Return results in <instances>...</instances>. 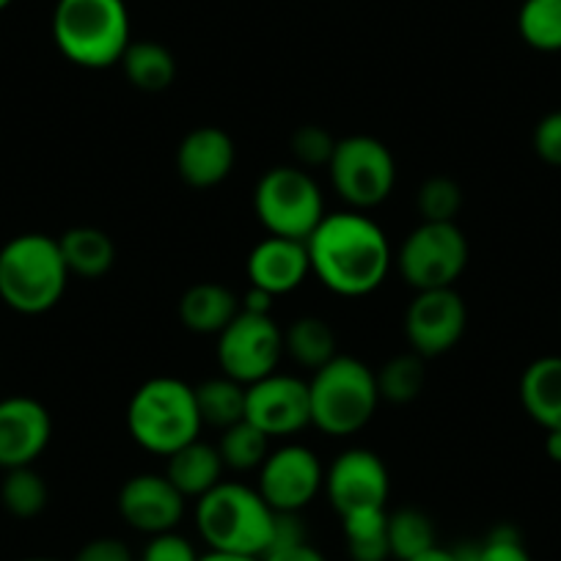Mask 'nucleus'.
Masks as SVG:
<instances>
[{
	"label": "nucleus",
	"instance_id": "cd10ccee",
	"mask_svg": "<svg viewBox=\"0 0 561 561\" xmlns=\"http://www.w3.org/2000/svg\"><path fill=\"white\" fill-rule=\"evenodd\" d=\"M424 360L427 358L415 355L413 350L402 355H393L391 360H386V364L380 366V371H375L380 402L410 404L413 399H419L421 391H424V386H427V369H424Z\"/></svg>",
	"mask_w": 561,
	"mask_h": 561
},
{
	"label": "nucleus",
	"instance_id": "412c9836",
	"mask_svg": "<svg viewBox=\"0 0 561 561\" xmlns=\"http://www.w3.org/2000/svg\"><path fill=\"white\" fill-rule=\"evenodd\" d=\"M520 402L545 433L561 430V355H545L526 366L520 377Z\"/></svg>",
	"mask_w": 561,
	"mask_h": 561
},
{
	"label": "nucleus",
	"instance_id": "a19ab883",
	"mask_svg": "<svg viewBox=\"0 0 561 561\" xmlns=\"http://www.w3.org/2000/svg\"><path fill=\"white\" fill-rule=\"evenodd\" d=\"M198 561H259L253 556H237V553H218V550H209V553L198 556Z\"/></svg>",
	"mask_w": 561,
	"mask_h": 561
},
{
	"label": "nucleus",
	"instance_id": "f8f14e48",
	"mask_svg": "<svg viewBox=\"0 0 561 561\" xmlns=\"http://www.w3.org/2000/svg\"><path fill=\"white\" fill-rule=\"evenodd\" d=\"M404 339L421 358H440L462 342L468 328V306L455 287L415 293L404 309Z\"/></svg>",
	"mask_w": 561,
	"mask_h": 561
},
{
	"label": "nucleus",
	"instance_id": "c03bdc74",
	"mask_svg": "<svg viewBox=\"0 0 561 561\" xmlns=\"http://www.w3.org/2000/svg\"><path fill=\"white\" fill-rule=\"evenodd\" d=\"M7 7H12V0H0V12H3Z\"/></svg>",
	"mask_w": 561,
	"mask_h": 561
},
{
	"label": "nucleus",
	"instance_id": "20e7f679",
	"mask_svg": "<svg viewBox=\"0 0 561 561\" xmlns=\"http://www.w3.org/2000/svg\"><path fill=\"white\" fill-rule=\"evenodd\" d=\"M278 512L270 510L256 488L220 482L196 501V528L209 550L262 559L273 545Z\"/></svg>",
	"mask_w": 561,
	"mask_h": 561
},
{
	"label": "nucleus",
	"instance_id": "f704fd0d",
	"mask_svg": "<svg viewBox=\"0 0 561 561\" xmlns=\"http://www.w3.org/2000/svg\"><path fill=\"white\" fill-rule=\"evenodd\" d=\"M477 561H531V556L517 528L495 526L482 542H477Z\"/></svg>",
	"mask_w": 561,
	"mask_h": 561
},
{
	"label": "nucleus",
	"instance_id": "a211bd4d",
	"mask_svg": "<svg viewBox=\"0 0 561 561\" xmlns=\"http://www.w3.org/2000/svg\"><path fill=\"white\" fill-rule=\"evenodd\" d=\"M248 284L273 298L295 293L311 275L306 242L287 237H264L251 248L245 262Z\"/></svg>",
	"mask_w": 561,
	"mask_h": 561
},
{
	"label": "nucleus",
	"instance_id": "423d86ee",
	"mask_svg": "<svg viewBox=\"0 0 561 561\" xmlns=\"http://www.w3.org/2000/svg\"><path fill=\"white\" fill-rule=\"evenodd\" d=\"M311 427L331 438H350L375 419L380 391L377 377L355 355H336L309 380Z\"/></svg>",
	"mask_w": 561,
	"mask_h": 561
},
{
	"label": "nucleus",
	"instance_id": "bb28decb",
	"mask_svg": "<svg viewBox=\"0 0 561 561\" xmlns=\"http://www.w3.org/2000/svg\"><path fill=\"white\" fill-rule=\"evenodd\" d=\"M388 545L397 561H410L415 556L427 553L438 545L435 537V523L430 520L427 512L402 506V510L388 512Z\"/></svg>",
	"mask_w": 561,
	"mask_h": 561
},
{
	"label": "nucleus",
	"instance_id": "b1692460",
	"mask_svg": "<svg viewBox=\"0 0 561 561\" xmlns=\"http://www.w3.org/2000/svg\"><path fill=\"white\" fill-rule=\"evenodd\" d=\"M336 333L322 317L306 314L284 328V355H289L300 369H309L311 375L336 358Z\"/></svg>",
	"mask_w": 561,
	"mask_h": 561
},
{
	"label": "nucleus",
	"instance_id": "7ed1b4c3",
	"mask_svg": "<svg viewBox=\"0 0 561 561\" xmlns=\"http://www.w3.org/2000/svg\"><path fill=\"white\" fill-rule=\"evenodd\" d=\"M58 237L18 234L0 248V300L18 314H45L61 304L69 287Z\"/></svg>",
	"mask_w": 561,
	"mask_h": 561
},
{
	"label": "nucleus",
	"instance_id": "2eb2a0df",
	"mask_svg": "<svg viewBox=\"0 0 561 561\" xmlns=\"http://www.w3.org/2000/svg\"><path fill=\"white\" fill-rule=\"evenodd\" d=\"M185 506L187 499L169 482L165 473H135L116 495L118 517L133 531L147 537L176 531L185 517Z\"/></svg>",
	"mask_w": 561,
	"mask_h": 561
},
{
	"label": "nucleus",
	"instance_id": "f257e3e1",
	"mask_svg": "<svg viewBox=\"0 0 561 561\" xmlns=\"http://www.w3.org/2000/svg\"><path fill=\"white\" fill-rule=\"evenodd\" d=\"M311 275L339 298H366L386 284L393 251L386 231L369 213H325L306 240Z\"/></svg>",
	"mask_w": 561,
	"mask_h": 561
},
{
	"label": "nucleus",
	"instance_id": "9d476101",
	"mask_svg": "<svg viewBox=\"0 0 561 561\" xmlns=\"http://www.w3.org/2000/svg\"><path fill=\"white\" fill-rule=\"evenodd\" d=\"M220 375L251 386L262 377L278 371L284 358V331L275 325L273 314H253L242 311L218 333Z\"/></svg>",
	"mask_w": 561,
	"mask_h": 561
},
{
	"label": "nucleus",
	"instance_id": "6e6552de",
	"mask_svg": "<svg viewBox=\"0 0 561 561\" xmlns=\"http://www.w3.org/2000/svg\"><path fill=\"white\" fill-rule=\"evenodd\" d=\"M468 259L471 245L460 226L421 220L393 253V267L413 293H427L455 287L466 273Z\"/></svg>",
	"mask_w": 561,
	"mask_h": 561
},
{
	"label": "nucleus",
	"instance_id": "393cba45",
	"mask_svg": "<svg viewBox=\"0 0 561 561\" xmlns=\"http://www.w3.org/2000/svg\"><path fill=\"white\" fill-rule=\"evenodd\" d=\"M193 391H196L204 427H215L218 433H224L226 427L245 419V386L242 382L218 375L193 386Z\"/></svg>",
	"mask_w": 561,
	"mask_h": 561
},
{
	"label": "nucleus",
	"instance_id": "72a5a7b5",
	"mask_svg": "<svg viewBox=\"0 0 561 561\" xmlns=\"http://www.w3.org/2000/svg\"><path fill=\"white\" fill-rule=\"evenodd\" d=\"M336 140L331 133H328L325 127H320V124H304V127L295 129L293 135V158H295V165H300V169H322L328 163H331L333 158V149H336Z\"/></svg>",
	"mask_w": 561,
	"mask_h": 561
},
{
	"label": "nucleus",
	"instance_id": "f3484780",
	"mask_svg": "<svg viewBox=\"0 0 561 561\" xmlns=\"http://www.w3.org/2000/svg\"><path fill=\"white\" fill-rule=\"evenodd\" d=\"M237 163V147L226 129L204 124L191 129L176 147V174L193 191L224 185Z\"/></svg>",
	"mask_w": 561,
	"mask_h": 561
},
{
	"label": "nucleus",
	"instance_id": "5701e85b",
	"mask_svg": "<svg viewBox=\"0 0 561 561\" xmlns=\"http://www.w3.org/2000/svg\"><path fill=\"white\" fill-rule=\"evenodd\" d=\"M118 67H122L127 83L144 94L169 91L176 80L174 53L160 42H129Z\"/></svg>",
	"mask_w": 561,
	"mask_h": 561
},
{
	"label": "nucleus",
	"instance_id": "c85d7f7f",
	"mask_svg": "<svg viewBox=\"0 0 561 561\" xmlns=\"http://www.w3.org/2000/svg\"><path fill=\"white\" fill-rule=\"evenodd\" d=\"M47 501H50V490H47L42 473L34 471V466L12 468L0 482V504L9 515L20 517V520L39 517L45 512Z\"/></svg>",
	"mask_w": 561,
	"mask_h": 561
},
{
	"label": "nucleus",
	"instance_id": "473e14b6",
	"mask_svg": "<svg viewBox=\"0 0 561 561\" xmlns=\"http://www.w3.org/2000/svg\"><path fill=\"white\" fill-rule=\"evenodd\" d=\"M259 561H328L314 545L306 539V526L295 512H278L273 545Z\"/></svg>",
	"mask_w": 561,
	"mask_h": 561
},
{
	"label": "nucleus",
	"instance_id": "4be33fe9",
	"mask_svg": "<svg viewBox=\"0 0 561 561\" xmlns=\"http://www.w3.org/2000/svg\"><path fill=\"white\" fill-rule=\"evenodd\" d=\"M58 245H61L69 275H78V278L96 280L111 273L116 264V245L111 234L96 226H72L58 237Z\"/></svg>",
	"mask_w": 561,
	"mask_h": 561
},
{
	"label": "nucleus",
	"instance_id": "4c0bfd02",
	"mask_svg": "<svg viewBox=\"0 0 561 561\" xmlns=\"http://www.w3.org/2000/svg\"><path fill=\"white\" fill-rule=\"evenodd\" d=\"M72 561H135V556L124 539L96 537L89 539V542L75 553Z\"/></svg>",
	"mask_w": 561,
	"mask_h": 561
},
{
	"label": "nucleus",
	"instance_id": "aec40b11",
	"mask_svg": "<svg viewBox=\"0 0 561 561\" xmlns=\"http://www.w3.org/2000/svg\"><path fill=\"white\" fill-rule=\"evenodd\" d=\"M240 314V298L224 284L202 280L180 298V322L196 336H218Z\"/></svg>",
	"mask_w": 561,
	"mask_h": 561
},
{
	"label": "nucleus",
	"instance_id": "79ce46f5",
	"mask_svg": "<svg viewBox=\"0 0 561 561\" xmlns=\"http://www.w3.org/2000/svg\"><path fill=\"white\" fill-rule=\"evenodd\" d=\"M457 561H477V542H462L460 548H455Z\"/></svg>",
	"mask_w": 561,
	"mask_h": 561
},
{
	"label": "nucleus",
	"instance_id": "c9c22d12",
	"mask_svg": "<svg viewBox=\"0 0 561 561\" xmlns=\"http://www.w3.org/2000/svg\"><path fill=\"white\" fill-rule=\"evenodd\" d=\"M198 550L180 531H165L149 537L147 548L140 553V561H198Z\"/></svg>",
	"mask_w": 561,
	"mask_h": 561
},
{
	"label": "nucleus",
	"instance_id": "1a4fd4ad",
	"mask_svg": "<svg viewBox=\"0 0 561 561\" xmlns=\"http://www.w3.org/2000/svg\"><path fill=\"white\" fill-rule=\"evenodd\" d=\"M328 176L347 209L369 213L391 198L397 187V160L375 135H347L336 140Z\"/></svg>",
	"mask_w": 561,
	"mask_h": 561
},
{
	"label": "nucleus",
	"instance_id": "39448f33",
	"mask_svg": "<svg viewBox=\"0 0 561 561\" xmlns=\"http://www.w3.org/2000/svg\"><path fill=\"white\" fill-rule=\"evenodd\" d=\"M53 42L75 67L107 69L129 47V12L124 0H58Z\"/></svg>",
	"mask_w": 561,
	"mask_h": 561
},
{
	"label": "nucleus",
	"instance_id": "58836bf2",
	"mask_svg": "<svg viewBox=\"0 0 561 561\" xmlns=\"http://www.w3.org/2000/svg\"><path fill=\"white\" fill-rule=\"evenodd\" d=\"M410 561H457V553L455 548H440V545H435V548H430L427 553L415 556V559Z\"/></svg>",
	"mask_w": 561,
	"mask_h": 561
},
{
	"label": "nucleus",
	"instance_id": "37998d69",
	"mask_svg": "<svg viewBox=\"0 0 561 561\" xmlns=\"http://www.w3.org/2000/svg\"><path fill=\"white\" fill-rule=\"evenodd\" d=\"M23 561H56V559H45V556H34V559H23Z\"/></svg>",
	"mask_w": 561,
	"mask_h": 561
},
{
	"label": "nucleus",
	"instance_id": "a878e982",
	"mask_svg": "<svg viewBox=\"0 0 561 561\" xmlns=\"http://www.w3.org/2000/svg\"><path fill=\"white\" fill-rule=\"evenodd\" d=\"M344 545L353 561H388V510H364L342 517Z\"/></svg>",
	"mask_w": 561,
	"mask_h": 561
},
{
	"label": "nucleus",
	"instance_id": "6ab92c4d",
	"mask_svg": "<svg viewBox=\"0 0 561 561\" xmlns=\"http://www.w3.org/2000/svg\"><path fill=\"white\" fill-rule=\"evenodd\" d=\"M163 473L187 501H198L202 495H207L215 484L224 482L226 466L224 460H220L218 446L198 438L193 440V444L176 449L174 455L165 457Z\"/></svg>",
	"mask_w": 561,
	"mask_h": 561
},
{
	"label": "nucleus",
	"instance_id": "dca6fc26",
	"mask_svg": "<svg viewBox=\"0 0 561 561\" xmlns=\"http://www.w3.org/2000/svg\"><path fill=\"white\" fill-rule=\"evenodd\" d=\"M53 438V419L34 397L0 399V468L34 466Z\"/></svg>",
	"mask_w": 561,
	"mask_h": 561
},
{
	"label": "nucleus",
	"instance_id": "ddd939ff",
	"mask_svg": "<svg viewBox=\"0 0 561 561\" xmlns=\"http://www.w3.org/2000/svg\"><path fill=\"white\" fill-rule=\"evenodd\" d=\"M245 421L267 438H293L311 427L309 380L284 371L245 386Z\"/></svg>",
	"mask_w": 561,
	"mask_h": 561
},
{
	"label": "nucleus",
	"instance_id": "0eeeda50",
	"mask_svg": "<svg viewBox=\"0 0 561 561\" xmlns=\"http://www.w3.org/2000/svg\"><path fill=\"white\" fill-rule=\"evenodd\" d=\"M253 215L270 237L306 242L325 218L322 187L300 165H273L253 187Z\"/></svg>",
	"mask_w": 561,
	"mask_h": 561
},
{
	"label": "nucleus",
	"instance_id": "ea45409f",
	"mask_svg": "<svg viewBox=\"0 0 561 561\" xmlns=\"http://www.w3.org/2000/svg\"><path fill=\"white\" fill-rule=\"evenodd\" d=\"M545 451L553 462H561V430H550L545 433Z\"/></svg>",
	"mask_w": 561,
	"mask_h": 561
},
{
	"label": "nucleus",
	"instance_id": "4468645a",
	"mask_svg": "<svg viewBox=\"0 0 561 561\" xmlns=\"http://www.w3.org/2000/svg\"><path fill=\"white\" fill-rule=\"evenodd\" d=\"M328 501L339 517L364 510H386L388 493H391V477L380 455L371 449H344L331 466L325 468Z\"/></svg>",
	"mask_w": 561,
	"mask_h": 561
},
{
	"label": "nucleus",
	"instance_id": "2f4dec72",
	"mask_svg": "<svg viewBox=\"0 0 561 561\" xmlns=\"http://www.w3.org/2000/svg\"><path fill=\"white\" fill-rule=\"evenodd\" d=\"M415 209L430 224H457L462 209V187L451 176H430L415 193Z\"/></svg>",
	"mask_w": 561,
	"mask_h": 561
},
{
	"label": "nucleus",
	"instance_id": "f03ea898",
	"mask_svg": "<svg viewBox=\"0 0 561 561\" xmlns=\"http://www.w3.org/2000/svg\"><path fill=\"white\" fill-rule=\"evenodd\" d=\"M127 433L149 455L169 457L202 438L196 391L180 377H149L127 402Z\"/></svg>",
	"mask_w": 561,
	"mask_h": 561
},
{
	"label": "nucleus",
	"instance_id": "7c9ffc66",
	"mask_svg": "<svg viewBox=\"0 0 561 561\" xmlns=\"http://www.w3.org/2000/svg\"><path fill=\"white\" fill-rule=\"evenodd\" d=\"M517 34L539 53L561 50V0H523Z\"/></svg>",
	"mask_w": 561,
	"mask_h": 561
},
{
	"label": "nucleus",
	"instance_id": "9b49d317",
	"mask_svg": "<svg viewBox=\"0 0 561 561\" xmlns=\"http://www.w3.org/2000/svg\"><path fill=\"white\" fill-rule=\"evenodd\" d=\"M325 468L322 460L304 444H284L270 449L259 466V495L273 512H300L322 493Z\"/></svg>",
	"mask_w": 561,
	"mask_h": 561
},
{
	"label": "nucleus",
	"instance_id": "e433bc0d",
	"mask_svg": "<svg viewBox=\"0 0 561 561\" xmlns=\"http://www.w3.org/2000/svg\"><path fill=\"white\" fill-rule=\"evenodd\" d=\"M534 152L542 163L561 169V111L548 113L534 127Z\"/></svg>",
	"mask_w": 561,
	"mask_h": 561
},
{
	"label": "nucleus",
	"instance_id": "c756f323",
	"mask_svg": "<svg viewBox=\"0 0 561 561\" xmlns=\"http://www.w3.org/2000/svg\"><path fill=\"white\" fill-rule=\"evenodd\" d=\"M215 446H218L226 471H259L264 457L270 455V438L245 419L226 427Z\"/></svg>",
	"mask_w": 561,
	"mask_h": 561
}]
</instances>
